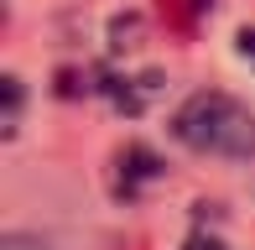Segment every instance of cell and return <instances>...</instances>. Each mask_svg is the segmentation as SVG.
<instances>
[{"label":"cell","mask_w":255,"mask_h":250,"mask_svg":"<svg viewBox=\"0 0 255 250\" xmlns=\"http://www.w3.org/2000/svg\"><path fill=\"white\" fill-rule=\"evenodd\" d=\"M172 135L198 156H224V162L255 156V115L224 89H198L193 99H182L172 115Z\"/></svg>","instance_id":"obj_1"},{"label":"cell","mask_w":255,"mask_h":250,"mask_svg":"<svg viewBox=\"0 0 255 250\" xmlns=\"http://www.w3.org/2000/svg\"><path fill=\"white\" fill-rule=\"evenodd\" d=\"M193 250H224V245H219V240H208V245H193Z\"/></svg>","instance_id":"obj_8"},{"label":"cell","mask_w":255,"mask_h":250,"mask_svg":"<svg viewBox=\"0 0 255 250\" xmlns=\"http://www.w3.org/2000/svg\"><path fill=\"white\" fill-rule=\"evenodd\" d=\"M84 89H89V84H78V73H73V68H63V73H57V94H63V99H78Z\"/></svg>","instance_id":"obj_6"},{"label":"cell","mask_w":255,"mask_h":250,"mask_svg":"<svg viewBox=\"0 0 255 250\" xmlns=\"http://www.w3.org/2000/svg\"><path fill=\"white\" fill-rule=\"evenodd\" d=\"M0 250H52L42 235H21V230H10L5 240H0Z\"/></svg>","instance_id":"obj_5"},{"label":"cell","mask_w":255,"mask_h":250,"mask_svg":"<svg viewBox=\"0 0 255 250\" xmlns=\"http://www.w3.org/2000/svg\"><path fill=\"white\" fill-rule=\"evenodd\" d=\"M0 94H5V135H16V125H21V105H26V89H21L16 73H5V78H0Z\"/></svg>","instance_id":"obj_3"},{"label":"cell","mask_w":255,"mask_h":250,"mask_svg":"<svg viewBox=\"0 0 255 250\" xmlns=\"http://www.w3.org/2000/svg\"><path fill=\"white\" fill-rule=\"evenodd\" d=\"M135 37H141V16H135V10H130V16H115V21H110V47H115V52H130V47H135Z\"/></svg>","instance_id":"obj_4"},{"label":"cell","mask_w":255,"mask_h":250,"mask_svg":"<svg viewBox=\"0 0 255 250\" xmlns=\"http://www.w3.org/2000/svg\"><path fill=\"white\" fill-rule=\"evenodd\" d=\"M240 58H245V63H255V26H245V31H240Z\"/></svg>","instance_id":"obj_7"},{"label":"cell","mask_w":255,"mask_h":250,"mask_svg":"<svg viewBox=\"0 0 255 250\" xmlns=\"http://www.w3.org/2000/svg\"><path fill=\"white\" fill-rule=\"evenodd\" d=\"M161 172H167V167H161V156L151 146H125L120 151V193L125 198L135 193V183H156Z\"/></svg>","instance_id":"obj_2"}]
</instances>
